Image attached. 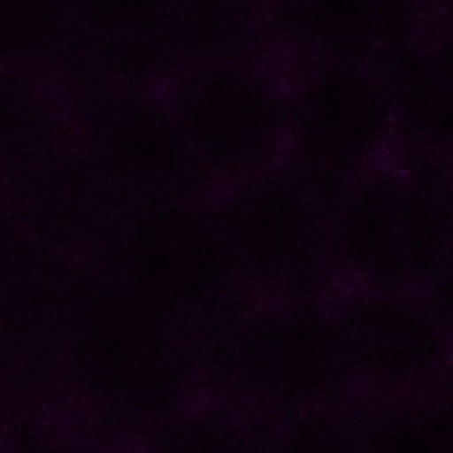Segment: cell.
I'll list each match as a JSON object with an SVG mask.
<instances>
[{"label": "cell", "instance_id": "obj_14", "mask_svg": "<svg viewBox=\"0 0 453 453\" xmlns=\"http://www.w3.org/2000/svg\"><path fill=\"white\" fill-rule=\"evenodd\" d=\"M183 64H247L271 42V0H173Z\"/></svg>", "mask_w": 453, "mask_h": 453}, {"label": "cell", "instance_id": "obj_10", "mask_svg": "<svg viewBox=\"0 0 453 453\" xmlns=\"http://www.w3.org/2000/svg\"><path fill=\"white\" fill-rule=\"evenodd\" d=\"M332 311L356 388L403 395L446 377L449 326L419 295L353 289Z\"/></svg>", "mask_w": 453, "mask_h": 453}, {"label": "cell", "instance_id": "obj_18", "mask_svg": "<svg viewBox=\"0 0 453 453\" xmlns=\"http://www.w3.org/2000/svg\"><path fill=\"white\" fill-rule=\"evenodd\" d=\"M154 453H263V446L234 414L204 409L167 422Z\"/></svg>", "mask_w": 453, "mask_h": 453}, {"label": "cell", "instance_id": "obj_3", "mask_svg": "<svg viewBox=\"0 0 453 453\" xmlns=\"http://www.w3.org/2000/svg\"><path fill=\"white\" fill-rule=\"evenodd\" d=\"M226 263L242 289L268 300L319 297L334 273V199L281 159L204 199Z\"/></svg>", "mask_w": 453, "mask_h": 453}, {"label": "cell", "instance_id": "obj_5", "mask_svg": "<svg viewBox=\"0 0 453 453\" xmlns=\"http://www.w3.org/2000/svg\"><path fill=\"white\" fill-rule=\"evenodd\" d=\"M93 257L183 329L220 316L242 292L202 199L125 210Z\"/></svg>", "mask_w": 453, "mask_h": 453}, {"label": "cell", "instance_id": "obj_16", "mask_svg": "<svg viewBox=\"0 0 453 453\" xmlns=\"http://www.w3.org/2000/svg\"><path fill=\"white\" fill-rule=\"evenodd\" d=\"M358 422L366 453H453V411L446 388L390 395Z\"/></svg>", "mask_w": 453, "mask_h": 453}, {"label": "cell", "instance_id": "obj_12", "mask_svg": "<svg viewBox=\"0 0 453 453\" xmlns=\"http://www.w3.org/2000/svg\"><path fill=\"white\" fill-rule=\"evenodd\" d=\"M414 5L395 0H271V40L308 61L377 64L414 35Z\"/></svg>", "mask_w": 453, "mask_h": 453}, {"label": "cell", "instance_id": "obj_2", "mask_svg": "<svg viewBox=\"0 0 453 453\" xmlns=\"http://www.w3.org/2000/svg\"><path fill=\"white\" fill-rule=\"evenodd\" d=\"M58 326L74 369L109 406L170 414L186 385L183 326L114 279L93 255L66 268Z\"/></svg>", "mask_w": 453, "mask_h": 453}, {"label": "cell", "instance_id": "obj_15", "mask_svg": "<svg viewBox=\"0 0 453 453\" xmlns=\"http://www.w3.org/2000/svg\"><path fill=\"white\" fill-rule=\"evenodd\" d=\"M53 96L35 72L0 69V180L77 141Z\"/></svg>", "mask_w": 453, "mask_h": 453}, {"label": "cell", "instance_id": "obj_11", "mask_svg": "<svg viewBox=\"0 0 453 453\" xmlns=\"http://www.w3.org/2000/svg\"><path fill=\"white\" fill-rule=\"evenodd\" d=\"M5 210L56 255H93L125 204L77 141L3 178Z\"/></svg>", "mask_w": 453, "mask_h": 453}, {"label": "cell", "instance_id": "obj_4", "mask_svg": "<svg viewBox=\"0 0 453 453\" xmlns=\"http://www.w3.org/2000/svg\"><path fill=\"white\" fill-rule=\"evenodd\" d=\"M162 96L202 199L287 157V85L252 61L188 64Z\"/></svg>", "mask_w": 453, "mask_h": 453}, {"label": "cell", "instance_id": "obj_19", "mask_svg": "<svg viewBox=\"0 0 453 453\" xmlns=\"http://www.w3.org/2000/svg\"><path fill=\"white\" fill-rule=\"evenodd\" d=\"M263 453H366L358 422L337 406L308 409L284 417Z\"/></svg>", "mask_w": 453, "mask_h": 453}, {"label": "cell", "instance_id": "obj_20", "mask_svg": "<svg viewBox=\"0 0 453 453\" xmlns=\"http://www.w3.org/2000/svg\"><path fill=\"white\" fill-rule=\"evenodd\" d=\"M395 3H406V5H414L417 0H395Z\"/></svg>", "mask_w": 453, "mask_h": 453}, {"label": "cell", "instance_id": "obj_6", "mask_svg": "<svg viewBox=\"0 0 453 453\" xmlns=\"http://www.w3.org/2000/svg\"><path fill=\"white\" fill-rule=\"evenodd\" d=\"M212 350L250 395L284 414L340 406L356 388L334 311L319 297L271 300Z\"/></svg>", "mask_w": 453, "mask_h": 453}, {"label": "cell", "instance_id": "obj_13", "mask_svg": "<svg viewBox=\"0 0 453 453\" xmlns=\"http://www.w3.org/2000/svg\"><path fill=\"white\" fill-rule=\"evenodd\" d=\"M374 66L390 98L395 143L401 141L409 154L443 159L451 146V72L446 45L414 32Z\"/></svg>", "mask_w": 453, "mask_h": 453}, {"label": "cell", "instance_id": "obj_1", "mask_svg": "<svg viewBox=\"0 0 453 453\" xmlns=\"http://www.w3.org/2000/svg\"><path fill=\"white\" fill-rule=\"evenodd\" d=\"M334 271L356 289L419 295L451 268V191L441 159H382L353 178L329 215Z\"/></svg>", "mask_w": 453, "mask_h": 453}, {"label": "cell", "instance_id": "obj_17", "mask_svg": "<svg viewBox=\"0 0 453 453\" xmlns=\"http://www.w3.org/2000/svg\"><path fill=\"white\" fill-rule=\"evenodd\" d=\"M69 0H0V69L35 72L58 58Z\"/></svg>", "mask_w": 453, "mask_h": 453}, {"label": "cell", "instance_id": "obj_7", "mask_svg": "<svg viewBox=\"0 0 453 453\" xmlns=\"http://www.w3.org/2000/svg\"><path fill=\"white\" fill-rule=\"evenodd\" d=\"M287 162L303 170L334 202L340 191L390 157L393 109L374 64L308 61L287 85Z\"/></svg>", "mask_w": 453, "mask_h": 453}, {"label": "cell", "instance_id": "obj_9", "mask_svg": "<svg viewBox=\"0 0 453 453\" xmlns=\"http://www.w3.org/2000/svg\"><path fill=\"white\" fill-rule=\"evenodd\" d=\"M80 143L125 210L202 199L162 90L96 98L88 104Z\"/></svg>", "mask_w": 453, "mask_h": 453}, {"label": "cell", "instance_id": "obj_8", "mask_svg": "<svg viewBox=\"0 0 453 453\" xmlns=\"http://www.w3.org/2000/svg\"><path fill=\"white\" fill-rule=\"evenodd\" d=\"M58 58L88 104L109 93L162 90L186 66L173 0H69Z\"/></svg>", "mask_w": 453, "mask_h": 453}]
</instances>
